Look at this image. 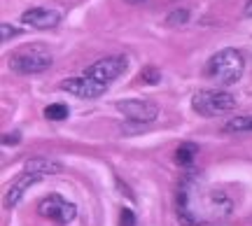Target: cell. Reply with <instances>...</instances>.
<instances>
[{
    "label": "cell",
    "mask_w": 252,
    "mask_h": 226,
    "mask_svg": "<svg viewBox=\"0 0 252 226\" xmlns=\"http://www.w3.org/2000/svg\"><path fill=\"white\" fill-rule=\"evenodd\" d=\"M234 210V203L224 191H203L198 184V177H187L180 184L178 191V215H180L182 224L194 226L203 224V222H213V219L229 217Z\"/></svg>",
    "instance_id": "obj_1"
},
{
    "label": "cell",
    "mask_w": 252,
    "mask_h": 226,
    "mask_svg": "<svg viewBox=\"0 0 252 226\" xmlns=\"http://www.w3.org/2000/svg\"><path fill=\"white\" fill-rule=\"evenodd\" d=\"M245 70V61L243 54L234 49V47H226L220 49L217 54L210 56V61L206 63V75L210 80H215L217 84H236V82L243 77Z\"/></svg>",
    "instance_id": "obj_2"
},
{
    "label": "cell",
    "mask_w": 252,
    "mask_h": 226,
    "mask_svg": "<svg viewBox=\"0 0 252 226\" xmlns=\"http://www.w3.org/2000/svg\"><path fill=\"white\" fill-rule=\"evenodd\" d=\"M191 110L201 117H217V114L236 110V98L226 91L203 89L191 96Z\"/></svg>",
    "instance_id": "obj_3"
},
{
    "label": "cell",
    "mask_w": 252,
    "mask_h": 226,
    "mask_svg": "<svg viewBox=\"0 0 252 226\" xmlns=\"http://www.w3.org/2000/svg\"><path fill=\"white\" fill-rule=\"evenodd\" d=\"M54 63L52 54L47 52L45 47L33 45V47H24L21 52L9 58V68L19 75H37V73H45L49 70Z\"/></svg>",
    "instance_id": "obj_4"
},
{
    "label": "cell",
    "mask_w": 252,
    "mask_h": 226,
    "mask_svg": "<svg viewBox=\"0 0 252 226\" xmlns=\"http://www.w3.org/2000/svg\"><path fill=\"white\" fill-rule=\"evenodd\" d=\"M126 70H128V56L115 54V56L98 58L96 63H91L84 75L91 77V80L100 82V84H105V86H110V84H112V82H117Z\"/></svg>",
    "instance_id": "obj_5"
},
{
    "label": "cell",
    "mask_w": 252,
    "mask_h": 226,
    "mask_svg": "<svg viewBox=\"0 0 252 226\" xmlns=\"http://www.w3.org/2000/svg\"><path fill=\"white\" fill-rule=\"evenodd\" d=\"M37 212L42 215L45 219H52L56 224H70L72 219L77 217V208L75 203L65 200L59 194H49L45 198L37 203Z\"/></svg>",
    "instance_id": "obj_6"
},
{
    "label": "cell",
    "mask_w": 252,
    "mask_h": 226,
    "mask_svg": "<svg viewBox=\"0 0 252 226\" xmlns=\"http://www.w3.org/2000/svg\"><path fill=\"white\" fill-rule=\"evenodd\" d=\"M117 110L126 119L135 121V124H150V121H154V119L161 114V110H159L157 103H152V100H140V98L119 100Z\"/></svg>",
    "instance_id": "obj_7"
},
{
    "label": "cell",
    "mask_w": 252,
    "mask_h": 226,
    "mask_svg": "<svg viewBox=\"0 0 252 226\" xmlns=\"http://www.w3.org/2000/svg\"><path fill=\"white\" fill-rule=\"evenodd\" d=\"M63 91H68L72 96H77V98H98L105 93V84H100V82L91 80L87 75H82V77H70V80H63L59 84Z\"/></svg>",
    "instance_id": "obj_8"
},
{
    "label": "cell",
    "mask_w": 252,
    "mask_h": 226,
    "mask_svg": "<svg viewBox=\"0 0 252 226\" xmlns=\"http://www.w3.org/2000/svg\"><path fill=\"white\" fill-rule=\"evenodd\" d=\"M21 21L31 28L47 30V28H56L61 24V12L54 7H31L21 14Z\"/></svg>",
    "instance_id": "obj_9"
},
{
    "label": "cell",
    "mask_w": 252,
    "mask_h": 226,
    "mask_svg": "<svg viewBox=\"0 0 252 226\" xmlns=\"http://www.w3.org/2000/svg\"><path fill=\"white\" fill-rule=\"evenodd\" d=\"M40 180L37 175H31V172H24V175H19L17 180L12 182L7 187V191H5V198H2V205H5V210H12L17 208V203L21 200V196L26 194L35 182Z\"/></svg>",
    "instance_id": "obj_10"
},
{
    "label": "cell",
    "mask_w": 252,
    "mask_h": 226,
    "mask_svg": "<svg viewBox=\"0 0 252 226\" xmlns=\"http://www.w3.org/2000/svg\"><path fill=\"white\" fill-rule=\"evenodd\" d=\"M24 170L37 177H45V175H59L63 172V163L54 161V159H45V156H37V159H28Z\"/></svg>",
    "instance_id": "obj_11"
},
{
    "label": "cell",
    "mask_w": 252,
    "mask_h": 226,
    "mask_svg": "<svg viewBox=\"0 0 252 226\" xmlns=\"http://www.w3.org/2000/svg\"><path fill=\"white\" fill-rule=\"evenodd\" d=\"M224 133H252V114L229 119L224 124Z\"/></svg>",
    "instance_id": "obj_12"
},
{
    "label": "cell",
    "mask_w": 252,
    "mask_h": 226,
    "mask_svg": "<svg viewBox=\"0 0 252 226\" xmlns=\"http://www.w3.org/2000/svg\"><path fill=\"white\" fill-rule=\"evenodd\" d=\"M196 154H198V147L194 142H182L178 147V152H175V161L180 166H191V161L196 159Z\"/></svg>",
    "instance_id": "obj_13"
},
{
    "label": "cell",
    "mask_w": 252,
    "mask_h": 226,
    "mask_svg": "<svg viewBox=\"0 0 252 226\" xmlns=\"http://www.w3.org/2000/svg\"><path fill=\"white\" fill-rule=\"evenodd\" d=\"M68 114H70V110L65 108L63 103H52V105L45 108V117L49 121H63V119H68Z\"/></svg>",
    "instance_id": "obj_14"
},
{
    "label": "cell",
    "mask_w": 252,
    "mask_h": 226,
    "mask_svg": "<svg viewBox=\"0 0 252 226\" xmlns=\"http://www.w3.org/2000/svg\"><path fill=\"white\" fill-rule=\"evenodd\" d=\"M166 21H168V26H182V24H187L189 21V9H173L171 14L166 17Z\"/></svg>",
    "instance_id": "obj_15"
},
{
    "label": "cell",
    "mask_w": 252,
    "mask_h": 226,
    "mask_svg": "<svg viewBox=\"0 0 252 226\" xmlns=\"http://www.w3.org/2000/svg\"><path fill=\"white\" fill-rule=\"evenodd\" d=\"M0 33H2V42H7L9 37H14V35H19V28H14V26H9L7 21H2V24H0Z\"/></svg>",
    "instance_id": "obj_16"
},
{
    "label": "cell",
    "mask_w": 252,
    "mask_h": 226,
    "mask_svg": "<svg viewBox=\"0 0 252 226\" xmlns=\"http://www.w3.org/2000/svg\"><path fill=\"white\" fill-rule=\"evenodd\" d=\"M159 80H161V73L154 70V68H147V70L143 73V82H147V84H157Z\"/></svg>",
    "instance_id": "obj_17"
},
{
    "label": "cell",
    "mask_w": 252,
    "mask_h": 226,
    "mask_svg": "<svg viewBox=\"0 0 252 226\" xmlns=\"http://www.w3.org/2000/svg\"><path fill=\"white\" fill-rule=\"evenodd\" d=\"M122 226H135V217H133V212H131V210L128 208H124L122 210Z\"/></svg>",
    "instance_id": "obj_18"
},
{
    "label": "cell",
    "mask_w": 252,
    "mask_h": 226,
    "mask_svg": "<svg viewBox=\"0 0 252 226\" xmlns=\"http://www.w3.org/2000/svg\"><path fill=\"white\" fill-rule=\"evenodd\" d=\"M19 140H21V136L14 131V136H9V133H7V136H2V145H17Z\"/></svg>",
    "instance_id": "obj_19"
},
{
    "label": "cell",
    "mask_w": 252,
    "mask_h": 226,
    "mask_svg": "<svg viewBox=\"0 0 252 226\" xmlns=\"http://www.w3.org/2000/svg\"><path fill=\"white\" fill-rule=\"evenodd\" d=\"M245 17H252V0H248V2H245Z\"/></svg>",
    "instance_id": "obj_20"
},
{
    "label": "cell",
    "mask_w": 252,
    "mask_h": 226,
    "mask_svg": "<svg viewBox=\"0 0 252 226\" xmlns=\"http://www.w3.org/2000/svg\"><path fill=\"white\" fill-rule=\"evenodd\" d=\"M124 2H128V5H138V2H143V0H124Z\"/></svg>",
    "instance_id": "obj_21"
}]
</instances>
